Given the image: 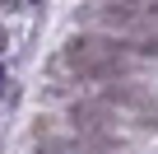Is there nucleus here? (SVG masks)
<instances>
[{"label":"nucleus","mask_w":158,"mask_h":154,"mask_svg":"<svg viewBox=\"0 0 158 154\" xmlns=\"http://www.w3.org/2000/svg\"><path fill=\"white\" fill-rule=\"evenodd\" d=\"M70 126L116 140V131H158V98L135 84H98L70 103Z\"/></svg>","instance_id":"nucleus-1"},{"label":"nucleus","mask_w":158,"mask_h":154,"mask_svg":"<svg viewBox=\"0 0 158 154\" xmlns=\"http://www.w3.org/2000/svg\"><path fill=\"white\" fill-rule=\"evenodd\" d=\"M139 61V51L121 37H102V33H89V37H74L56 51L51 61V80L56 84H102V80H121L130 75Z\"/></svg>","instance_id":"nucleus-2"},{"label":"nucleus","mask_w":158,"mask_h":154,"mask_svg":"<svg viewBox=\"0 0 158 154\" xmlns=\"http://www.w3.org/2000/svg\"><path fill=\"white\" fill-rule=\"evenodd\" d=\"M33 149L37 154H126L116 140L89 135L70 121H37L33 126Z\"/></svg>","instance_id":"nucleus-3"},{"label":"nucleus","mask_w":158,"mask_h":154,"mask_svg":"<svg viewBox=\"0 0 158 154\" xmlns=\"http://www.w3.org/2000/svg\"><path fill=\"white\" fill-rule=\"evenodd\" d=\"M0 47H5V37H0Z\"/></svg>","instance_id":"nucleus-4"}]
</instances>
